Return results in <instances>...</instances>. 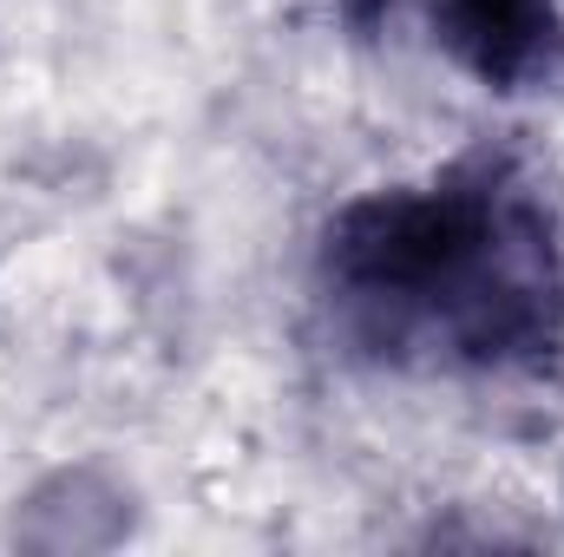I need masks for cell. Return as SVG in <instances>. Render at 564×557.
<instances>
[{"instance_id":"cell-1","label":"cell","mask_w":564,"mask_h":557,"mask_svg":"<svg viewBox=\"0 0 564 557\" xmlns=\"http://www.w3.org/2000/svg\"><path fill=\"white\" fill-rule=\"evenodd\" d=\"M328 335L394 374H532L564 348V243L499 157L348 197L315 243Z\"/></svg>"},{"instance_id":"cell-2","label":"cell","mask_w":564,"mask_h":557,"mask_svg":"<svg viewBox=\"0 0 564 557\" xmlns=\"http://www.w3.org/2000/svg\"><path fill=\"white\" fill-rule=\"evenodd\" d=\"M426 40L479 86L525 92L564 66V0H414Z\"/></svg>"}]
</instances>
